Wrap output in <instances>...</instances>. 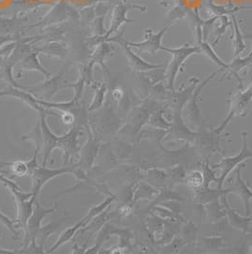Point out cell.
Segmentation results:
<instances>
[{
  "instance_id": "14",
  "label": "cell",
  "mask_w": 252,
  "mask_h": 254,
  "mask_svg": "<svg viewBox=\"0 0 252 254\" xmlns=\"http://www.w3.org/2000/svg\"><path fill=\"white\" fill-rule=\"evenodd\" d=\"M227 196H228V194H224L221 197V200H222V204L225 207L226 217L228 218V221L233 228L238 229L244 233H251L252 231L251 229V225L252 224V217L247 216V215H241L235 210L231 209L229 203H228Z\"/></svg>"
},
{
  "instance_id": "33",
  "label": "cell",
  "mask_w": 252,
  "mask_h": 254,
  "mask_svg": "<svg viewBox=\"0 0 252 254\" xmlns=\"http://www.w3.org/2000/svg\"><path fill=\"white\" fill-rule=\"evenodd\" d=\"M64 221H65V218L59 219V220H53V222L49 223L48 225L42 227L38 233V236L41 237V241L39 245L43 246L44 241L47 240L53 233H55Z\"/></svg>"
},
{
  "instance_id": "46",
  "label": "cell",
  "mask_w": 252,
  "mask_h": 254,
  "mask_svg": "<svg viewBox=\"0 0 252 254\" xmlns=\"http://www.w3.org/2000/svg\"><path fill=\"white\" fill-rule=\"evenodd\" d=\"M1 238H2V235H1V234H0V239H1Z\"/></svg>"
},
{
  "instance_id": "39",
  "label": "cell",
  "mask_w": 252,
  "mask_h": 254,
  "mask_svg": "<svg viewBox=\"0 0 252 254\" xmlns=\"http://www.w3.org/2000/svg\"><path fill=\"white\" fill-rule=\"evenodd\" d=\"M61 77H57V78H55V79H53L52 81H50V82H48L47 84H45L44 86H42V91H46L47 93H49V96L51 97V96L53 95V93L55 92V90L57 89V85L59 84V79H60Z\"/></svg>"
},
{
  "instance_id": "25",
  "label": "cell",
  "mask_w": 252,
  "mask_h": 254,
  "mask_svg": "<svg viewBox=\"0 0 252 254\" xmlns=\"http://www.w3.org/2000/svg\"><path fill=\"white\" fill-rule=\"evenodd\" d=\"M168 200L182 201L183 198H182V196L179 194V192L169 189L168 187H165V188H162V189L158 190L157 196L155 197V199L151 203L149 208L151 209L154 206H157V205H159V204H161L163 202L168 201Z\"/></svg>"
},
{
  "instance_id": "11",
  "label": "cell",
  "mask_w": 252,
  "mask_h": 254,
  "mask_svg": "<svg viewBox=\"0 0 252 254\" xmlns=\"http://www.w3.org/2000/svg\"><path fill=\"white\" fill-rule=\"evenodd\" d=\"M40 124L42 129L43 138V166H47L48 161L51 159L53 151L56 148H61L60 137L55 135L51 130V127L47 123V115L40 114Z\"/></svg>"
},
{
  "instance_id": "10",
  "label": "cell",
  "mask_w": 252,
  "mask_h": 254,
  "mask_svg": "<svg viewBox=\"0 0 252 254\" xmlns=\"http://www.w3.org/2000/svg\"><path fill=\"white\" fill-rule=\"evenodd\" d=\"M83 133V127L73 126L70 130L63 136H60L61 148L63 151V165L70 159H74L80 153L79 138Z\"/></svg>"
},
{
  "instance_id": "13",
  "label": "cell",
  "mask_w": 252,
  "mask_h": 254,
  "mask_svg": "<svg viewBox=\"0 0 252 254\" xmlns=\"http://www.w3.org/2000/svg\"><path fill=\"white\" fill-rule=\"evenodd\" d=\"M113 40L123 46V48L125 50V53H126V58L128 60V63L130 64V66L137 72H145V71H149L151 69L159 68V67H162V66L166 65V64H167V62L164 64H160L148 63L146 61H144L141 57H139L138 55L134 53L131 50V47L122 37H117L116 39H113Z\"/></svg>"
},
{
  "instance_id": "21",
  "label": "cell",
  "mask_w": 252,
  "mask_h": 254,
  "mask_svg": "<svg viewBox=\"0 0 252 254\" xmlns=\"http://www.w3.org/2000/svg\"><path fill=\"white\" fill-rule=\"evenodd\" d=\"M133 8L138 9L139 11H145L147 10V7H145V6L141 7V6H137V5H124V4L118 6L116 9L115 13H114L112 27L110 29L109 33L116 32L124 22H132L126 18V12L128 11V10L133 9Z\"/></svg>"
},
{
  "instance_id": "37",
  "label": "cell",
  "mask_w": 252,
  "mask_h": 254,
  "mask_svg": "<svg viewBox=\"0 0 252 254\" xmlns=\"http://www.w3.org/2000/svg\"><path fill=\"white\" fill-rule=\"evenodd\" d=\"M23 67L27 68V69H37V70L43 72L44 74L49 75V73L41 66V64H39L34 54H32L25 59V61L23 63Z\"/></svg>"
},
{
  "instance_id": "44",
  "label": "cell",
  "mask_w": 252,
  "mask_h": 254,
  "mask_svg": "<svg viewBox=\"0 0 252 254\" xmlns=\"http://www.w3.org/2000/svg\"><path fill=\"white\" fill-rule=\"evenodd\" d=\"M0 165H5V166H9V165H10V163L4 162L3 160H1V159H0Z\"/></svg>"
},
{
  "instance_id": "1",
  "label": "cell",
  "mask_w": 252,
  "mask_h": 254,
  "mask_svg": "<svg viewBox=\"0 0 252 254\" xmlns=\"http://www.w3.org/2000/svg\"><path fill=\"white\" fill-rule=\"evenodd\" d=\"M163 52L170 53L173 58L170 63H167L166 66V79H167V88L170 90H176L175 84L177 77L180 70H182V66L187 61V59L194 54H201L198 46H189V44H184L183 46L179 48H168V47H161Z\"/></svg>"
},
{
  "instance_id": "9",
  "label": "cell",
  "mask_w": 252,
  "mask_h": 254,
  "mask_svg": "<svg viewBox=\"0 0 252 254\" xmlns=\"http://www.w3.org/2000/svg\"><path fill=\"white\" fill-rule=\"evenodd\" d=\"M245 167V164L242 163L236 170L235 179L231 182V186L227 188L228 193H234L237 194L242 201L244 203V209L247 216H250L252 213V206L251 201L252 199V189L251 186L242 179L241 170Z\"/></svg>"
},
{
  "instance_id": "6",
  "label": "cell",
  "mask_w": 252,
  "mask_h": 254,
  "mask_svg": "<svg viewBox=\"0 0 252 254\" xmlns=\"http://www.w3.org/2000/svg\"><path fill=\"white\" fill-rule=\"evenodd\" d=\"M56 207L51 209H45L40 205L38 199H36L33 204V211L32 215L29 218L25 228V242L24 246H27L32 242H36L38 238V233L42 228L43 220L51 213L55 212Z\"/></svg>"
},
{
  "instance_id": "7",
  "label": "cell",
  "mask_w": 252,
  "mask_h": 254,
  "mask_svg": "<svg viewBox=\"0 0 252 254\" xmlns=\"http://www.w3.org/2000/svg\"><path fill=\"white\" fill-rule=\"evenodd\" d=\"M199 84V80L196 78L192 79L191 85H189L183 90H170L168 89L164 95L162 102L164 106L173 110V112L182 113L183 108L189 101V97L192 94L195 87Z\"/></svg>"
},
{
  "instance_id": "26",
  "label": "cell",
  "mask_w": 252,
  "mask_h": 254,
  "mask_svg": "<svg viewBox=\"0 0 252 254\" xmlns=\"http://www.w3.org/2000/svg\"><path fill=\"white\" fill-rule=\"evenodd\" d=\"M22 139L33 142L34 146H35V152L40 153L42 151V129H41L40 120H38V122L36 123V125L34 126L33 129L28 135H25V136L22 137Z\"/></svg>"
},
{
  "instance_id": "29",
  "label": "cell",
  "mask_w": 252,
  "mask_h": 254,
  "mask_svg": "<svg viewBox=\"0 0 252 254\" xmlns=\"http://www.w3.org/2000/svg\"><path fill=\"white\" fill-rule=\"evenodd\" d=\"M200 244L204 250L210 252L221 251L224 248V239L221 236L202 237L200 239Z\"/></svg>"
},
{
  "instance_id": "45",
  "label": "cell",
  "mask_w": 252,
  "mask_h": 254,
  "mask_svg": "<svg viewBox=\"0 0 252 254\" xmlns=\"http://www.w3.org/2000/svg\"><path fill=\"white\" fill-rule=\"evenodd\" d=\"M5 94H7V92H5V91H3V92H0V97H1V96L5 95Z\"/></svg>"
},
{
  "instance_id": "43",
  "label": "cell",
  "mask_w": 252,
  "mask_h": 254,
  "mask_svg": "<svg viewBox=\"0 0 252 254\" xmlns=\"http://www.w3.org/2000/svg\"><path fill=\"white\" fill-rule=\"evenodd\" d=\"M16 252H12L11 250H6V249H2L0 248V254H15Z\"/></svg>"
},
{
  "instance_id": "35",
  "label": "cell",
  "mask_w": 252,
  "mask_h": 254,
  "mask_svg": "<svg viewBox=\"0 0 252 254\" xmlns=\"http://www.w3.org/2000/svg\"><path fill=\"white\" fill-rule=\"evenodd\" d=\"M105 94H106V86L105 85H100L96 89L93 101L89 105L88 111H95V110H98L99 108H101L105 102Z\"/></svg>"
},
{
  "instance_id": "2",
  "label": "cell",
  "mask_w": 252,
  "mask_h": 254,
  "mask_svg": "<svg viewBox=\"0 0 252 254\" xmlns=\"http://www.w3.org/2000/svg\"><path fill=\"white\" fill-rule=\"evenodd\" d=\"M242 141L243 146L238 155L233 157H227L221 159L220 162L213 164L211 167L214 170H220V176L217 180V188L222 189L225 181L228 179L231 172L236 169L239 165L249 159L252 158V150L249 148L248 145V132H242Z\"/></svg>"
},
{
  "instance_id": "41",
  "label": "cell",
  "mask_w": 252,
  "mask_h": 254,
  "mask_svg": "<svg viewBox=\"0 0 252 254\" xmlns=\"http://www.w3.org/2000/svg\"><path fill=\"white\" fill-rule=\"evenodd\" d=\"M112 97L115 100L116 102H121L122 99L124 98V91L122 88L117 87L112 91Z\"/></svg>"
},
{
  "instance_id": "19",
  "label": "cell",
  "mask_w": 252,
  "mask_h": 254,
  "mask_svg": "<svg viewBox=\"0 0 252 254\" xmlns=\"http://www.w3.org/2000/svg\"><path fill=\"white\" fill-rule=\"evenodd\" d=\"M85 227H86V225L84 224V220L81 219V221H79L76 225H74L72 227L67 228L66 230H64L63 233L60 234V236L57 239V241L53 244V247L48 251L47 254H53L55 251H57L60 247H62L64 244L69 242L70 240H72L74 237L76 236V234L78 233V232L80 230L84 229Z\"/></svg>"
},
{
  "instance_id": "18",
  "label": "cell",
  "mask_w": 252,
  "mask_h": 254,
  "mask_svg": "<svg viewBox=\"0 0 252 254\" xmlns=\"http://www.w3.org/2000/svg\"><path fill=\"white\" fill-rule=\"evenodd\" d=\"M145 180L150 185L160 190L162 188L168 187V172L158 167L150 168L146 171Z\"/></svg>"
},
{
  "instance_id": "42",
  "label": "cell",
  "mask_w": 252,
  "mask_h": 254,
  "mask_svg": "<svg viewBox=\"0 0 252 254\" xmlns=\"http://www.w3.org/2000/svg\"><path fill=\"white\" fill-rule=\"evenodd\" d=\"M119 212L122 216H128L132 212V208L129 205H125L119 210Z\"/></svg>"
},
{
  "instance_id": "38",
  "label": "cell",
  "mask_w": 252,
  "mask_h": 254,
  "mask_svg": "<svg viewBox=\"0 0 252 254\" xmlns=\"http://www.w3.org/2000/svg\"><path fill=\"white\" fill-rule=\"evenodd\" d=\"M230 25H231L230 19L228 18L227 15H224L222 17V25H221L220 28L217 30V32H216V40L213 42V45H216L217 43L219 42V40L222 38V35L226 32V30L228 29V27Z\"/></svg>"
},
{
  "instance_id": "23",
  "label": "cell",
  "mask_w": 252,
  "mask_h": 254,
  "mask_svg": "<svg viewBox=\"0 0 252 254\" xmlns=\"http://www.w3.org/2000/svg\"><path fill=\"white\" fill-rule=\"evenodd\" d=\"M115 200L116 195H109L105 198L104 201L101 202L100 204H98V205L94 206L93 208H91L89 210V212H87V214L83 218L84 224L87 226L89 223L94 219L95 217H97L98 215H100L103 212H105Z\"/></svg>"
},
{
  "instance_id": "15",
  "label": "cell",
  "mask_w": 252,
  "mask_h": 254,
  "mask_svg": "<svg viewBox=\"0 0 252 254\" xmlns=\"http://www.w3.org/2000/svg\"><path fill=\"white\" fill-rule=\"evenodd\" d=\"M196 40H197V46L199 47L201 54L206 55L210 61L213 64H215L219 69L226 71L229 68V64L224 62L220 57L216 54V53L213 51V49L211 48L209 43L207 42L204 37H203V32H202V28L200 26L196 27Z\"/></svg>"
},
{
  "instance_id": "12",
  "label": "cell",
  "mask_w": 252,
  "mask_h": 254,
  "mask_svg": "<svg viewBox=\"0 0 252 254\" xmlns=\"http://www.w3.org/2000/svg\"><path fill=\"white\" fill-rule=\"evenodd\" d=\"M169 29H170V26H166L157 33L153 32L152 30H147L145 32V40L144 41L140 43L127 42V44L131 48H136L141 53H146L151 55H155L158 51L161 50V47H162L161 41H162L163 35L166 33Z\"/></svg>"
},
{
  "instance_id": "8",
  "label": "cell",
  "mask_w": 252,
  "mask_h": 254,
  "mask_svg": "<svg viewBox=\"0 0 252 254\" xmlns=\"http://www.w3.org/2000/svg\"><path fill=\"white\" fill-rule=\"evenodd\" d=\"M173 122L166 137H170L177 140H184L191 144L196 141L198 133L191 130V128L184 121L182 113L173 112Z\"/></svg>"
},
{
  "instance_id": "27",
  "label": "cell",
  "mask_w": 252,
  "mask_h": 254,
  "mask_svg": "<svg viewBox=\"0 0 252 254\" xmlns=\"http://www.w3.org/2000/svg\"><path fill=\"white\" fill-rule=\"evenodd\" d=\"M206 212L207 216L211 221H219L222 218L226 217L225 207L221 203V200H217L206 205Z\"/></svg>"
},
{
  "instance_id": "34",
  "label": "cell",
  "mask_w": 252,
  "mask_h": 254,
  "mask_svg": "<svg viewBox=\"0 0 252 254\" xmlns=\"http://www.w3.org/2000/svg\"><path fill=\"white\" fill-rule=\"evenodd\" d=\"M202 173L204 176V187H210L211 183H216L218 177H216V170L213 169L209 164V159L202 163Z\"/></svg>"
},
{
  "instance_id": "40",
  "label": "cell",
  "mask_w": 252,
  "mask_h": 254,
  "mask_svg": "<svg viewBox=\"0 0 252 254\" xmlns=\"http://www.w3.org/2000/svg\"><path fill=\"white\" fill-rule=\"evenodd\" d=\"M60 119L65 126L73 127L75 125V117L69 112H63V114L60 115Z\"/></svg>"
},
{
  "instance_id": "17",
  "label": "cell",
  "mask_w": 252,
  "mask_h": 254,
  "mask_svg": "<svg viewBox=\"0 0 252 254\" xmlns=\"http://www.w3.org/2000/svg\"><path fill=\"white\" fill-rule=\"evenodd\" d=\"M99 151V145L97 141L93 138V136L89 135V138L84 144L81 152V162H80V168L85 171L91 167L92 163L94 162L96 156Z\"/></svg>"
},
{
  "instance_id": "22",
  "label": "cell",
  "mask_w": 252,
  "mask_h": 254,
  "mask_svg": "<svg viewBox=\"0 0 252 254\" xmlns=\"http://www.w3.org/2000/svg\"><path fill=\"white\" fill-rule=\"evenodd\" d=\"M165 111H166V106L165 107H160L157 110L153 111L148 118L145 126L168 131L170 127L172 126V122L170 123L164 118Z\"/></svg>"
},
{
  "instance_id": "31",
  "label": "cell",
  "mask_w": 252,
  "mask_h": 254,
  "mask_svg": "<svg viewBox=\"0 0 252 254\" xmlns=\"http://www.w3.org/2000/svg\"><path fill=\"white\" fill-rule=\"evenodd\" d=\"M186 184L192 190H198L204 185V176L199 170H192L187 174Z\"/></svg>"
},
{
  "instance_id": "20",
  "label": "cell",
  "mask_w": 252,
  "mask_h": 254,
  "mask_svg": "<svg viewBox=\"0 0 252 254\" xmlns=\"http://www.w3.org/2000/svg\"><path fill=\"white\" fill-rule=\"evenodd\" d=\"M157 188L150 185L146 181H139L135 187L132 199L134 201L138 200H154L158 193Z\"/></svg>"
},
{
  "instance_id": "16",
  "label": "cell",
  "mask_w": 252,
  "mask_h": 254,
  "mask_svg": "<svg viewBox=\"0 0 252 254\" xmlns=\"http://www.w3.org/2000/svg\"><path fill=\"white\" fill-rule=\"evenodd\" d=\"M195 191V200L200 205L206 206L212 202L220 200L224 194H229L227 189H210V187H201Z\"/></svg>"
},
{
  "instance_id": "5",
  "label": "cell",
  "mask_w": 252,
  "mask_h": 254,
  "mask_svg": "<svg viewBox=\"0 0 252 254\" xmlns=\"http://www.w3.org/2000/svg\"><path fill=\"white\" fill-rule=\"evenodd\" d=\"M252 103V82L246 89L242 90L240 92H237L231 99V108L228 116L219 127L214 128V131L216 133H222L225 130V128L229 126V124L231 123L234 117L237 115H240V116L246 115L249 112L248 108L251 106Z\"/></svg>"
},
{
  "instance_id": "4",
  "label": "cell",
  "mask_w": 252,
  "mask_h": 254,
  "mask_svg": "<svg viewBox=\"0 0 252 254\" xmlns=\"http://www.w3.org/2000/svg\"><path fill=\"white\" fill-rule=\"evenodd\" d=\"M222 71L221 69H218L211 74L208 76V78L202 82L201 84H198L193 90L192 94L189 97L188 103L186 104L185 107L182 110V117L186 124L189 126L190 128L192 127H199L202 121L201 117V111H200L199 106H198V97L200 95L201 90L210 83V81L218 74V72Z\"/></svg>"
},
{
  "instance_id": "24",
  "label": "cell",
  "mask_w": 252,
  "mask_h": 254,
  "mask_svg": "<svg viewBox=\"0 0 252 254\" xmlns=\"http://www.w3.org/2000/svg\"><path fill=\"white\" fill-rule=\"evenodd\" d=\"M231 20L234 29V57H238L247 48L239 24L234 13H231Z\"/></svg>"
},
{
  "instance_id": "28",
  "label": "cell",
  "mask_w": 252,
  "mask_h": 254,
  "mask_svg": "<svg viewBox=\"0 0 252 254\" xmlns=\"http://www.w3.org/2000/svg\"><path fill=\"white\" fill-rule=\"evenodd\" d=\"M9 167H10V173L13 177L21 178L25 176H30L31 174V167H30L29 161L16 160L14 162L10 163Z\"/></svg>"
},
{
  "instance_id": "3",
  "label": "cell",
  "mask_w": 252,
  "mask_h": 254,
  "mask_svg": "<svg viewBox=\"0 0 252 254\" xmlns=\"http://www.w3.org/2000/svg\"><path fill=\"white\" fill-rule=\"evenodd\" d=\"M78 167L72 168V167H65L63 166L62 168L57 169H52L48 168L47 166H37L32 170L31 173L32 178V191L33 196L35 199H37L38 195L40 194L43 187L50 181L59 176H63L64 174H73L74 176L77 175Z\"/></svg>"
},
{
  "instance_id": "32",
  "label": "cell",
  "mask_w": 252,
  "mask_h": 254,
  "mask_svg": "<svg viewBox=\"0 0 252 254\" xmlns=\"http://www.w3.org/2000/svg\"><path fill=\"white\" fill-rule=\"evenodd\" d=\"M146 228L150 231V233L154 234V236H157L158 234H161L163 231L164 220L153 212L146 219Z\"/></svg>"
},
{
  "instance_id": "30",
  "label": "cell",
  "mask_w": 252,
  "mask_h": 254,
  "mask_svg": "<svg viewBox=\"0 0 252 254\" xmlns=\"http://www.w3.org/2000/svg\"><path fill=\"white\" fill-rule=\"evenodd\" d=\"M168 172L169 182L172 184H186L187 174L182 165H177L172 167Z\"/></svg>"
},
{
  "instance_id": "36",
  "label": "cell",
  "mask_w": 252,
  "mask_h": 254,
  "mask_svg": "<svg viewBox=\"0 0 252 254\" xmlns=\"http://www.w3.org/2000/svg\"><path fill=\"white\" fill-rule=\"evenodd\" d=\"M0 223L11 232L14 239L18 238L19 227H18V224L16 222V220L15 219L12 220L10 217L5 215L3 212H1V210H0Z\"/></svg>"
}]
</instances>
